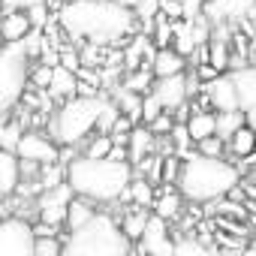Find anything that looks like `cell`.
Returning <instances> with one entry per match:
<instances>
[{
    "instance_id": "obj_1",
    "label": "cell",
    "mask_w": 256,
    "mask_h": 256,
    "mask_svg": "<svg viewBox=\"0 0 256 256\" xmlns=\"http://www.w3.org/2000/svg\"><path fill=\"white\" fill-rule=\"evenodd\" d=\"M66 36L90 46H112L136 30V16L114 6L112 0H66L58 12Z\"/></svg>"
},
{
    "instance_id": "obj_2",
    "label": "cell",
    "mask_w": 256,
    "mask_h": 256,
    "mask_svg": "<svg viewBox=\"0 0 256 256\" xmlns=\"http://www.w3.org/2000/svg\"><path fill=\"white\" fill-rule=\"evenodd\" d=\"M64 181L72 190V196L84 202H118L133 181L130 163H114V160H88L72 157L64 169Z\"/></svg>"
},
{
    "instance_id": "obj_3",
    "label": "cell",
    "mask_w": 256,
    "mask_h": 256,
    "mask_svg": "<svg viewBox=\"0 0 256 256\" xmlns=\"http://www.w3.org/2000/svg\"><path fill=\"white\" fill-rule=\"evenodd\" d=\"M238 181H241V172L223 157L211 160V157L190 154L187 160H181L175 187H178V196L187 202H214L229 196L238 187Z\"/></svg>"
},
{
    "instance_id": "obj_4",
    "label": "cell",
    "mask_w": 256,
    "mask_h": 256,
    "mask_svg": "<svg viewBox=\"0 0 256 256\" xmlns=\"http://www.w3.org/2000/svg\"><path fill=\"white\" fill-rule=\"evenodd\" d=\"M106 106V96H72L64 100L54 114L48 118V139L58 148H76L82 145L94 130H96V120L100 112Z\"/></svg>"
},
{
    "instance_id": "obj_5",
    "label": "cell",
    "mask_w": 256,
    "mask_h": 256,
    "mask_svg": "<svg viewBox=\"0 0 256 256\" xmlns=\"http://www.w3.org/2000/svg\"><path fill=\"white\" fill-rule=\"evenodd\" d=\"M133 247L118 229V220L108 214H100L82 226L78 232H70L64 238L60 256H130Z\"/></svg>"
},
{
    "instance_id": "obj_6",
    "label": "cell",
    "mask_w": 256,
    "mask_h": 256,
    "mask_svg": "<svg viewBox=\"0 0 256 256\" xmlns=\"http://www.w3.org/2000/svg\"><path fill=\"white\" fill-rule=\"evenodd\" d=\"M30 82V60L22 48V42L4 46L0 48V120H6L10 112L18 108L24 100Z\"/></svg>"
},
{
    "instance_id": "obj_7",
    "label": "cell",
    "mask_w": 256,
    "mask_h": 256,
    "mask_svg": "<svg viewBox=\"0 0 256 256\" xmlns=\"http://www.w3.org/2000/svg\"><path fill=\"white\" fill-rule=\"evenodd\" d=\"M0 256H34V223L10 214L0 220Z\"/></svg>"
},
{
    "instance_id": "obj_8",
    "label": "cell",
    "mask_w": 256,
    "mask_h": 256,
    "mask_svg": "<svg viewBox=\"0 0 256 256\" xmlns=\"http://www.w3.org/2000/svg\"><path fill=\"white\" fill-rule=\"evenodd\" d=\"M16 157L22 163H36V166H52L60 160V148L46 136V133H36V130H24V136L18 139V148H16Z\"/></svg>"
},
{
    "instance_id": "obj_9",
    "label": "cell",
    "mask_w": 256,
    "mask_h": 256,
    "mask_svg": "<svg viewBox=\"0 0 256 256\" xmlns=\"http://www.w3.org/2000/svg\"><path fill=\"white\" fill-rule=\"evenodd\" d=\"M151 96L160 102L163 112H178L181 106H187V96H190V76L181 72V76H169V78H154L151 84Z\"/></svg>"
},
{
    "instance_id": "obj_10",
    "label": "cell",
    "mask_w": 256,
    "mask_h": 256,
    "mask_svg": "<svg viewBox=\"0 0 256 256\" xmlns=\"http://www.w3.org/2000/svg\"><path fill=\"white\" fill-rule=\"evenodd\" d=\"M70 199H72V190L66 187V181L58 184V187H52V190H46V193L36 199L40 223L48 226V229H60V226H64V217H66V205H70Z\"/></svg>"
},
{
    "instance_id": "obj_11",
    "label": "cell",
    "mask_w": 256,
    "mask_h": 256,
    "mask_svg": "<svg viewBox=\"0 0 256 256\" xmlns=\"http://www.w3.org/2000/svg\"><path fill=\"white\" fill-rule=\"evenodd\" d=\"M139 253L142 256H175V238L169 235V223L148 214L145 232L139 238Z\"/></svg>"
},
{
    "instance_id": "obj_12",
    "label": "cell",
    "mask_w": 256,
    "mask_h": 256,
    "mask_svg": "<svg viewBox=\"0 0 256 256\" xmlns=\"http://www.w3.org/2000/svg\"><path fill=\"white\" fill-rule=\"evenodd\" d=\"M202 90H205V100L214 108V114L217 112H238V96H235V84H232L229 72H220L217 78L202 84Z\"/></svg>"
},
{
    "instance_id": "obj_13",
    "label": "cell",
    "mask_w": 256,
    "mask_h": 256,
    "mask_svg": "<svg viewBox=\"0 0 256 256\" xmlns=\"http://www.w3.org/2000/svg\"><path fill=\"white\" fill-rule=\"evenodd\" d=\"M232 84H235V96H238V112L256 108V66H241L235 72H229Z\"/></svg>"
},
{
    "instance_id": "obj_14",
    "label": "cell",
    "mask_w": 256,
    "mask_h": 256,
    "mask_svg": "<svg viewBox=\"0 0 256 256\" xmlns=\"http://www.w3.org/2000/svg\"><path fill=\"white\" fill-rule=\"evenodd\" d=\"M151 76L154 78H169V76H181L187 72V58H181L175 48H157L151 58Z\"/></svg>"
},
{
    "instance_id": "obj_15",
    "label": "cell",
    "mask_w": 256,
    "mask_h": 256,
    "mask_svg": "<svg viewBox=\"0 0 256 256\" xmlns=\"http://www.w3.org/2000/svg\"><path fill=\"white\" fill-rule=\"evenodd\" d=\"M48 96L52 100H72L76 94H78V76L76 72H70V70H64V66H52V82H48Z\"/></svg>"
},
{
    "instance_id": "obj_16",
    "label": "cell",
    "mask_w": 256,
    "mask_h": 256,
    "mask_svg": "<svg viewBox=\"0 0 256 256\" xmlns=\"http://www.w3.org/2000/svg\"><path fill=\"white\" fill-rule=\"evenodd\" d=\"M154 136L148 133V126H133L130 130V136H126V163H142L145 157H151V151H154Z\"/></svg>"
},
{
    "instance_id": "obj_17",
    "label": "cell",
    "mask_w": 256,
    "mask_h": 256,
    "mask_svg": "<svg viewBox=\"0 0 256 256\" xmlns=\"http://www.w3.org/2000/svg\"><path fill=\"white\" fill-rule=\"evenodd\" d=\"M30 30L34 28H30L24 12H4V16H0V40H4V46L22 42Z\"/></svg>"
},
{
    "instance_id": "obj_18",
    "label": "cell",
    "mask_w": 256,
    "mask_h": 256,
    "mask_svg": "<svg viewBox=\"0 0 256 256\" xmlns=\"http://www.w3.org/2000/svg\"><path fill=\"white\" fill-rule=\"evenodd\" d=\"M22 187V163L16 154L0 151V196H10Z\"/></svg>"
},
{
    "instance_id": "obj_19",
    "label": "cell",
    "mask_w": 256,
    "mask_h": 256,
    "mask_svg": "<svg viewBox=\"0 0 256 256\" xmlns=\"http://www.w3.org/2000/svg\"><path fill=\"white\" fill-rule=\"evenodd\" d=\"M94 217H96V208H94L90 202H84V199L72 196V199H70V205H66V217H64V226H66L70 232H78V229H82V226H88Z\"/></svg>"
},
{
    "instance_id": "obj_20",
    "label": "cell",
    "mask_w": 256,
    "mask_h": 256,
    "mask_svg": "<svg viewBox=\"0 0 256 256\" xmlns=\"http://www.w3.org/2000/svg\"><path fill=\"white\" fill-rule=\"evenodd\" d=\"M184 130L190 136V142H202L214 136V112H193L184 124Z\"/></svg>"
},
{
    "instance_id": "obj_21",
    "label": "cell",
    "mask_w": 256,
    "mask_h": 256,
    "mask_svg": "<svg viewBox=\"0 0 256 256\" xmlns=\"http://www.w3.org/2000/svg\"><path fill=\"white\" fill-rule=\"evenodd\" d=\"M244 126V114L241 112H217L214 114V136L226 145L238 130Z\"/></svg>"
},
{
    "instance_id": "obj_22",
    "label": "cell",
    "mask_w": 256,
    "mask_h": 256,
    "mask_svg": "<svg viewBox=\"0 0 256 256\" xmlns=\"http://www.w3.org/2000/svg\"><path fill=\"white\" fill-rule=\"evenodd\" d=\"M145 223H148V211H145V208H133V211H126V214L120 217L118 229H120V235H124L126 241H139L142 232H145Z\"/></svg>"
},
{
    "instance_id": "obj_23",
    "label": "cell",
    "mask_w": 256,
    "mask_h": 256,
    "mask_svg": "<svg viewBox=\"0 0 256 256\" xmlns=\"http://www.w3.org/2000/svg\"><path fill=\"white\" fill-rule=\"evenodd\" d=\"M181 196H178V190H163L160 196H154V217H160V220H175L178 214H181Z\"/></svg>"
},
{
    "instance_id": "obj_24",
    "label": "cell",
    "mask_w": 256,
    "mask_h": 256,
    "mask_svg": "<svg viewBox=\"0 0 256 256\" xmlns=\"http://www.w3.org/2000/svg\"><path fill=\"white\" fill-rule=\"evenodd\" d=\"M154 196H157V193H154V187H151L145 178H133V181H130V187H126V193H124L120 199H124V202L130 199L136 208H148V205L154 202Z\"/></svg>"
},
{
    "instance_id": "obj_25",
    "label": "cell",
    "mask_w": 256,
    "mask_h": 256,
    "mask_svg": "<svg viewBox=\"0 0 256 256\" xmlns=\"http://www.w3.org/2000/svg\"><path fill=\"white\" fill-rule=\"evenodd\" d=\"M253 4H256V0H217V24H223L226 18L247 16Z\"/></svg>"
},
{
    "instance_id": "obj_26",
    "label": "cell",
    "mask_w": 256,
    "mask_h": 256,
    "mask_svg": "<svg viewBox=\"0 0 256 256\" xmlns=\"http://www.w3.org/2000/svg\"><path fill=\"white\" fill-rule=\"evenodd\" d=\"M24 136V126L18 120H6V124H0V151H6V154H16L18 148V139Z\"/></svg>"
},
{
    "instance_id": "obj_27",
    "label": "cell",
    "mask_w": 256,
    "mask_h": 256,
    "mask_svg": "<svg viewBox=\"0 0 256 256\" xmlns=\"http://www.w3.org/2000/svg\"><path fill=\"white\" fill-rule=\"evenodd\" d=\"M226 145H229V151H232L235 157H250V154L256 151V133H250L247 126H241V130H238Z\"/></svg>"
},
{
    "instance_id": "obj_28",
    "label": "cell",
    "mask_w": 256,
    "mask_h": 256,
    "mask_svg": "<svg viewBox=\"0 0 256 256\" xmlns=\"http://www.w3.org/2000/svg\"><path fill=\"white\" fill-rule=\"evenodd\" d=\"M151 84H154V76H151V70H136V72H130L126 76V82H124V90H130V94H139V96H145V94H151Z\"/></svg>"
},
{
    "instance_id": "obj_29",
    "label": "cell",
    "mask_w": 256,
    "mask_h": 256,
    "mask_svg": "<svg viewBox=\"0 0 256 256\" xmlns=\"http://www.w3.org/2000/svg\"><path fill=\"white\" fill-rule=\"evenodd\" d=\"M64 238L60 235H34V256H60Z\"/></svg>"
},
{
    "instance_id": "obj_30",
    "label": "cell",
    "mask_w": 256,
    "mask_h": 256,
    "mask_svg": "<svg viewBox=\"0 0 256 256\" xmlns=\"http://www.w3.org/2000/svg\"><path fill=\"white\" fill-rule=\"evenodd\" d=\"M175 256H214V253L196 238H175Z\"/></svg>"
},
{
    "instance_id": "obj_31",
    "label": "cell",
    "mask_w": 256,
    "mask_h": 256,
    "mask_svg": "<svg viewBox=\"0 0 256 256\" xmlns=\"http://www.w3.org/2000/svg\"><path fill=\"white\" fill-rule=\"evenodd\" d=\"M108 151H112V139L96 133V136L88 142V148H84V154H82V157H88V160H106V157H108Z\"/></svg>"
},
{
    "instance_id": "obj_32",
    "label": "cell",
    "mask_w": 256,
    "mask_h": 256,
    "mask_svg": "<svg viewBox=\"0 0 256 256\" xmlns=\"http://www.w3.org/2000/svg\"><path fill=\"white\" fill-rule=\"evenodd\" d=\"M133 16H136V18H142V22H145V28H151V22L160 16V0H139L136 10H133Z\"/></svg>"
},
{
    "instance_id": "obj_33",
    "label": "cell",
    "mask_w": 256,
    "mask_h": 256,
    "mask_svg": "<svg viewBox=\"0 0 256 256\" xmlns=\"http://www.w3.org/2000/svg\"><path fill=\"white\" fill-rule=\"evenodd\" d=\"M172 126H175V118H172L169 112H163V114H157V118L148 124V133L157 139V136H166V133H172Z\"/></svg>"
},
{
    "instance_id": "obj_34",
    "label": "cell",
    "mask_w": 256,
    "mask_h": 256,
    "mask_svg": "<svg viewBox=\"0 0 256 256\" xmlns=\"http://www.w3.org/2000/svg\"><path fill=\"white\" fill-rule=\"evenodd\" d=\"M196 145H199V151H196V154H199V157H211V160H220V157H223V148H226L217 136L202 139V142H196Z\"/></svg>"
},
{
    "instance_id": "obj_35",
    "label": "cell",
    "mask_w": 256,
    "mask_h": 256,
    "mask_svg": "<svg viewBox=\"0 0 256 256\" xmlns=\"http://www.w3.org/2000/svg\"><path fill=\"white\" fill-rule=\"evenodd\" d=\"M48 0H0L4 12H30L34 6H46Z\"/></svg>"
},
{
    "instance_id": "obj_36",
    "label": "cell",
    "mask_w": 256,
    "mask_h": 256,
    "mask_svg": "<svg viewBox=\"0 0 256 256\" xmlns=\"http://www.w3.org/2000/svg\"><path fill=\"white\" fill-rule=\"evenodd\" d=\"M178 172H181V160H178V157H163V160H160V181L175 184Z\"/></svg>"
},
{
    "instance_id": "obj_37",
    "label": "cell",
    "mask_w": 256,
    "mask_h": 256,
    "mask_svg": "<svg viewBox=\"0 0 256 256\" xmlns=\"http://www.w3.org/2000/svg\"><path fill=\"white\" fill-rule=\"evenodd\" d=\"M157 114H163V108H160V102L151 96V94H145L142 96V120H145V126L157 118Z\"/></svg>"
},
{
    "instance_id": "obj_38",
    "label": "cell",
    "mask_w": 256,
    "mask_h": 256,
    "mask_svg": "<svg viewBox=\"0 0 256 256\" xmlns=\"http://www.w3.org/2000/svg\"><path fill=\"white\" fill-rule=\"evenodd\" d=\"M30 82H34L36 88H48V82H52V66H48V64H36V66L30 70Z\"/></svg>"
},
{
    "instance_id": "obj_39",
    "label": "cell",
    "mask_w": 256,
    "mask_h": 256,
    "mask_svg": "<svg viewBox=\"0 0 256 256\" xmlns=\"http://www.w3.org/2000/svg\"><path fill=\"white\" fill-rule=\"evenodd\" d=\"M58 60H60L58 66H64V70H70V72H78V66H82V58H78V52H70V48H64Z\"/></svg>"
},
{
    "instance_id": "obj_40",
    "label": "cell",
    "mask_w": 256,
    "mask_h": 256,
    "mask_svg": "<svg viewBox=\"0 0 256 256\" xmlns=\"http://www.w3.org/2000/svg\"><path fill=\"white\" fill-rule=\"evenodd\" d=\"M244 114V126L250 133H256V108H247V112H241Z\"/></svg>"
},
{
    "instance_id": "obj_41",
    "label": "cell",
    "mask_w": 256,
    "mask_h": 256,
    "mask_svg": "<svg viewBox=\"0 0 256 256\" xmlns=\"http://www.w3.org/2000/svg\"><path fill=\"white\" fill-rule=\"evenodd\" d=\"M112 4H114V6H120V10H130V12H133L139 0H112Z\"/></svg>"
}]
</instances>
